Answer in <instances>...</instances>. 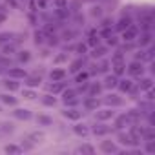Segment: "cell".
I'll return each instance as SVG.
<instances>
[{
  "label": "cell",
  "instance_id": "cell-37",
  "mask_svg": "<svg viewBox=\"0 0 155 155\" xmlns=\"http://www.w3.org/2000/svg\"><path fill=\"white\" fill-rule=\"evenodd\" d=\"M0 130H2L4 135H9V133L15 131V126H13V122H2L0 124Z\"/></svg>",
  "mask_w": 155,
  "mask_h": 155
},
{
  "label": "cell",
  "instance_id": "cell-55",
  "mask_svg": "<svg viewBox=\"0 0 155 155\" xmlns=\"http://www.w3.org/2000/svg\"><path fill=\"white\" fill-rule=\"evenodd\" d=\"M66 58H68V55H66V53H64V55H58V57H57V58H55V62H57V64H60V62H64V60H66Z\"/></svg>",
  "mask_w": 155,
  "mask_h": 155
},
{
  "label": "cell",
  "instance_id": "cell-5",
  "mask_svg": "<svg viewBox=\"0 0 155 155\" xmlns=\"http://www.w3.org/2000/svg\"><path fill=\"white\" fill-rule=\"evenodd\" d=\"M137 37H139V28L133 26V24L122 31V40H124V42H133Z\"/></svg>",
  "mask_w": 155,
  "mask_h": 155
},
{
  "label": "cell",
  "instance_id": "cell-28",
  "mask_svg": "<svg viewBox=\"0 0 155 155\" xmlns=\"http://www.w3.org/2000/svg\"><path fill=\"white\" fill-rule=\"evenodd\" d=\"M84 64H86V60H84L82 57H81V58H77V60H73V62H71V66H69V71H71V73H77V71H81Z\"/></svg>",
  "mask_w": 155,
  "mask_h": 155
},
{
  "label": "cell",
  "instance_id": "cell-15",
  "mask_svg": "<svg viewBox=\"0 0 155 155\" xmlns=\"http://www.w3.org/2000/svg\"><path fill=\"white\" fill-rule=\"evenodd\" d=\"M66 75H68V71H66V69L57 68V69H53V71L49 73V79H51V82H60V81H64V79H66Z\"/></svg>",
  "mask_w": 155,
  "mask_h": 155
},
{
  "label": "cell",
  "instance_id": "cell-39",
  "mask_svg": "<svg viewBox=\"0 0 155 155\" xmlns=\"http://www.w3.org/2000/svg\"><path fill=\"white\" fill-rule=\"evenodd\" d=\"M35 146H37V144H33V142H31V140H29L28 137H26V139H24V140L20 142V148H22V151H31V150H33Z\"/></svg>",
  "mask_w": 155,
  "mask_h": 155
},
{
  "label": "cell",
  "instance_id": "cell-17",
  "mask_svg": "<svg viewBox=\"0 0 155 155\" xmlns=\"http://www.w3.org/2000/svg\"><path fill=\"white\" fill-rule=\"evenodd\" d=\"M17 49H18V42H15V40L2 44V55H8V57H9V55L17 53Z\"/></svg>",
  "mask_w": 155,
  "mask_h": 155
},
{
  "label": "cell",
  "instance_id": "cell-7",
  "mask_svg": "<svg viewBox=\"0 0 155 155\" xmlns=\"http://www.w3.org/2000/svg\"><path fill=\"white\" fill-rule=\"evenodd\" d=\"M95 117H97V120H102V122H106V120H111V119L115 117V111H113V108L95 110Z\"/></svg>",
  "mask_w": 155,
  "mask_h": 155
},
{
  "label": "cell",
  "instance_id": "cell-27",
  "mask_svg": "<svg viewBox=\"0 0 155 155\" xmlns=\"http://www.w3.org/2000/svg\"><path fill=\"white\" fill-rule=\"evenodd\" d=\"M4 153L18 155V153H22V148H20V144H6V146H4Z\"/></svg>",
  "mask_w": 155,
  "mask_h": 155
},
{
  "label": "cell",
  "instance_id": "cell-18",
  "mask_svg": "<svg viewBox=\"0 0 155 155\" xmlns=\"http://www.w3.org/2000/svg\"><path fill=\"white\" fill-rule=\"evenodd\" d=\"M131 24H133L131 17H130V15H124V17L115 24V29H117V31H124V29H126V28H130Z\"/></svg>",
  "mask_w": 155,
  "mask_h": 155
},
{
  "label": "cell",
  "instance_id": "cell-6",
  "mask_svg": "<svg viewBox=\"0 0 155 155\" xmlns=\"http://www.w3.org/2000/svg\"><path fill=\"white\" fill-rule=\"evenodd\" d=\"M128 73H130L131 77H142V73H144V64H142L140 60H133V62L128 66Z\"/></svg>",
  "mask_w": 155,
  "mask_h": 155
},
{
  "label": "cell",
  "instance_id": "cell-58",
  "mask_svg": "<svg viewBox=\"0 0 155 155\" xmlns=\"http://www.w3.org/2000/svg\"><path fill=\"white\" fill-rule=\"evenodd\" d=\"M2 137H6V135H4V133H2V130H0V139H2Z\"/></svg>",
  "mask_w": 155,
  "mask_h": 155
},
{
  "label": "cell",
  "instance_id": "cell-30",
  "mask_svg": "<svg viewBox=\"0 0 155 155\" xmlns=\"http://www.w3.org/2000/svg\"><path fill=\"white\" fill-rule=\"evenodd\" d=\"M28 139H29L33 144H40V142L44 140V133H42V131H31V133H28Z\"/></svg>",
  "mask_w": 155,
  "mask_h": 155
},
{
  "label": "cell",
  "instance_id": "cell-32",
  "mask_svg": "<svg viewBox=\"0 0 155 155\" xmlns=\"http://www.w3.org/2000/svg\"><path fill=\"white\" fill-rule=\"evenodd\" d=\"M33 38H35V44L38 46V44H44L46 42V38H48V35L42 31V29H37L35 33H33Z\"/></svg>",
  "mask_w": 155,
  "mask_h": 155
},
{
  "label": "cell",
  "instance_id": "cell-16",
  "mask_svg": "<svg viewBox=\"0 0 155 155\" xmlns=\"http://www.w3.org/2000/svg\"><path fill=\"white\" fill-rule=\"evenodd\" d=\"M117 82H119V77L117 75H106L104 77V82H102V88L113 90V88H117Z\"/></svg>",
  "mask_w": 155,
  "mask_h": 155
},
{
  "label": "cell",
  "instance_id": "cell-21",
  "mask_svg": "<svg viewBox=\"0 0 155 155\" xmlns=\"http://www.w3.org/2000/svg\"><path fill=\"white\" fill-rule=\"evenodd\" d=\"M73 133H75V135H79V137H86V135L90 133V128H88L86 124L77 122V124L73 126Z\"/></svg>",
  "mask_w": 155,
  "mask_h": 155
},
{
  "label": "cell",
  "instance_id": "cell-54",
  "mask_svg": "<svg viewBox=\"0 0 155 155\" xmlns=\"http://www.w3.org/2000/svg\"><path fill=\"white\" fill-rule=\"evenodd\" d=\"M55 4H57V9H60V8L68 6V0H55Z\"/></svg>",
  "mask_w": 155,
  "mask_h": 155
},
{
  "label": "cell",
  "instance_id": "cell-60",
  "mask_svg": "<svg viewBox=\"0 0 155 155\" xmlns=\"http://www.w3.org/2000/svg\"><path fill=\"white\" fill-rule=\"evenodd\" d=\"M0 111H2V106H0Z\"/></svg>",
  "mask_w": 155,
  "mask_h": 155
},
{
  "label": "cell",
  "instance_id": "cell-31",
  "mask_svg": "<svg viewBox=\"0 0 155 155\" xmlns=\"http://www.w3.org/2000/svg\"><path fill=\"white\" fill-rule=\"evenodd\" d=\"M101 91H102V84L93 82V84H90V86H88V91H86V93H88V95H91V97H97Z\"/></svg>",
  "mask_w": 155,
  "mask_h": 155
},
{
  "label": "cell",
  "instance_id": "cell-10",
  "mask_svg": "<svg viewBox=\"0 0 155 155\" xmlns=\"http://www.w3.org/2000/svg\"><path fill=\"white\" fill-rule=\"evenodd\" d=\"M82 106H84V110H88V111H95V110L101 106V101H99L97 97H91V95H88V97L82 101Z\"/></svg>",
  "mask_w": 155,
  "mask_h": 155
},
{
  "label": "cell",
  "instance_id": "cell-22",
  "mask_svg": "<svg viewBox=\"0 0 155 155\" xmlns=\"http://www.w3.org/2000/svg\"><path fill=\"white\" fill-rule=\"evenodd\" d=\"M131 86H133V81H130V79H120V81L117 82V88H119L122 93H128V91L131 90Z\"/></svg>",
  "mask_w": 155,
  "mask_h": 155
},
{
  "label": "cell",
  "instance_id": "cell-59",
  "mask_svg": "<svg viewBox=\"0 0 155 155\" xmlns=\"http://www.w3.org/2000/svg\"><path fill=\"white\" fill-rule=\"evenodd\" d=\"M4 69H6V68H2V66H0V73H2V71H4Z\"/></svg>",
  "mask_w": 155,
  "mask_h": 155
},
{
  "label": "cell",
  "instance_id": "cell-49",
  "mask_svg": "<svg viewBox=\"0 0 155 155\" xmlns=\"http://www.w3.org/2000/svg\"><path fill=\"white\" fill-rule=\"evenodd\" d=\"M77 53H81V55H84L86 51H88V44H77L75 48H73Z\"/></svg>",
  "mask_w": 155,
  "mask_h": 155
},
{
  "label": "cell",
  "instance_id": "cell-35",
  "mask_svg": "<svg viewBox=\"0 0 155 155\" xmlns=\"http://www.w3.org/2000/svg\"><path fill=\"white\" fill-rule=\"evenodd\" d=\"M77 153H88V155H93L95 153V148L91 146V144H82V146H79L75 150Z\"/></svg>",
  "mask_w": 155,
  "mask_h": 155
},
{
  "label": "cell",
  "instance_id": "cell-44",
  "mask_svg": "<svg viewBox=\"0 0 155 155\" xmlns=\"http://www.w3.org/2000/svg\"><path fill=\"white\" fill-rule=\"evenodd\" d=\"M102 6H95V8H91V17L93 18H101L102 17Z\"/></svg>",
  "mask_w": 155,
  "mask_h": 155
},
{
  "label": "cell",
  "instance_id": "cell-1",
  "mask_svg": "<svg viewBox=\"0 0 155 155\" xmlns=\"http://www.w3.org/2000/svg\"><path fill=\"white\" fill-rule=\"evenodd\" d=\"M117 140L122 144V146H130V148H133V146H139L140 144V140L137 139V137H133L130 131H122V130H119L117 131Z\"/></svg>",
  "mask_w": 155,
  "mask_h": 155
},
{
  "label": "cell",
  "instance_id": "cell-50",
  "mask_svg": "<svg viewBox=\"0 0 155 155\" xmlns=\"http://www.w3.org/2000/svg\"><path fill=\"white\" fill-rule=\"evenodd\" d=\"M73 37H77L75 31H64L62 33V40H73Z\"/></svg>",
  "mask_w": 155,
  "mask_h": 155
},
{
  "label": "cell",
  "instance_id": "cell-42",
  "mask_svg": "<svg viewBox=\"0 0 155 155\" xmlns=\"http://www.w3.org/2000/svg\"><path fill=\"white\" fill-rule=\"evenodd\" d=\"M88 79H90V73H88V71H82V73H79V75L75 77V82L81 84V82H86Z\"/></svg>",
  "mask_w": 155,
  "mask_h": 155
},
{
  "label": "cell",
  "instance_id": "cell-47",
  "mask_svg": "<svg viewBox=\"0 0 155 155\" xmlns=\"http://www.w3.org/2000/svg\"><path fill=\"white\" fill-rule=\"evenodd\" d=\"M113 35V28L110 26V28H102V31L99 33V37H104V38H108V37H111Z\"/></svg>",
  "mask_w": 155,
  "mask_h": 155
},
{
  "label": "cell",
  "instance_id": "cell-45",
  "mask_svg": "<svg viewBox=\"0 0 155 155\" xmlns=\"http://www.w3.org/2000/svg\"><path fill=\"white\" fill-rule=\"evenodd\" d=\"M99 44H101L99 35H91V37H90V40H88V46H90V48H95V46H99Z\"/></svg>",
  "mask_w": 155,
  "mask_h": 155
},
{
  "label": "cell",
  "instance_id": "cell-24",
  "mask_svg": "<svg viewBox=\"0 0 155 155\" xmlns=\"http://www.w3.org/2000/svg\"><path fill=\"white\" fill-rule=\"evenodd\" d=\"M139 79H140V81H139L137 86L140 88V91H146V90H150V88L153 86V81L150 79V77H139Z\"/></svg>",
  "mask_w": 155,
  "mask_h": 155
},
{
  "label": "cell",
  "instance_id": "cell-33",
  "mask_svg": "<svg viewBox=\"0 0 155 155\" xmlns=\"http://www.w3.org/2000/svg\"><path fill=\"white\" fill-rule=\"evenodd\" d=\"M37 122L38 126H51L53 124V117H48V115H37Z\"/></svg>",
  "mask_w": 155,
  "mask_h": 155
},
{
  "label": "cell",
  "instance_id": "cell-46",
  "mask_svg": "<svg viewBox=\"0 0 155 155\" xmlns=\"http://www.w3.org/2000/svg\"><path fill=\"white\" fill-rule=\"evenodd\" d=\"M144 142H146V146H144L146 153H155V140H144Z\"/></svg>",
  "mask_w": 155,
  "mask_h": 155
},
{
  "label": "cell",
  "instance_id": "cell-4",
  "mask_svg": "<svg viewBox=\"0 0 155 155\" xmlns=\"http://www.w3.org/2000/svg\"><path fill=\"white\" fill-rule=\"evenodd\" d=\"M24 84L28 86V88H38L40 84H42V75L40 73H33V75H28L26 79H24Z\"/></svg>",
  "mask_w": 155,
  "mask_h": 155
},
{
  "label": "cell",
  "instance_id": "cell-12",
  "mask_svg": "<svg viewBox=\"0 0 155 155\" xmlns=\"http://www.w3.org/2000/svg\"><path fill=\"white\" fill-rule=\"evenodd\" d=\"M62 115H64L66 119H69V120H79V119L82 117V111H79L75 106H69L68 110H64V111H62Z\"/></svg>",
  "mask_w": 155,
  "mask_h": 155
},
{
  "label": "cell",
  "instance_id": "cell-2",
  "mask_svg": "<svg viewBox=\"0 0 155 155\" xmlns=\"http://www.w3.org/2000/svg\"><path fill=\"white\" fill-rule=\"evenodd\" d=\"M79 95H77V91L75 90H62V99H64V102H66V106H77L79 104V99H77Z\"/></svg>",
  "mask_w": 155,
  "mask_h": 155
},
{
  "label": "cell",
  "instance_id": "cell-14",
  "mask_svg": "<svg viewBox=\"0 0 155 155\" xmlns=\"http://www.w3.org/2000/svg\"><path fill=\"white\" fill-rule=\"evenodd\" d=\"M101 151L102 153H117L119 148H117V144L113 140H102L101 142Z\"/></svg>",
  "mask_w": 155,
  "mask_h": 155
},
{
  "label": "cell",
  "instance_id": "cell-26",
  "mask_svg": "<svg viewBox=\"0 0 155 155\" xmlns=\"http://www.w3.org/2000/svg\"><path fill=\"white\" fill-rule=\"evenodd\" d=\"M111 68H113V75L120 77L126 71V62H111Z\"/></svg>",
  "mask_w": 155,
  "mask_h": 155
},
{
  "label": "cell",
  "instance_id": "cell-23",
  "mask_svg": "<svg viewBox=\"0 0 155 155\" xmlns=\"http://www.w3.org/2000/svg\"><path fill=\"white\" fill-rule=\"evenodd\" d=\"M0 102H4V104H8V106H17V99L11 95V91L9 93H0Z\"/></svg>",
  "mask_w": 155,
  "mask_h": 155
},
{
  "label": "cell",
  "instance_id": "cell-57",
  "mask_svg": "<svg viewBox=\"0 0 155 155\" xmlns=\"http://www.w3.org/2000/svg\"><path fill=\"white\" fill-rule=\"evenodd\" d=\"M81 2H95V0H81Z\"/></svg>",
  "mask_w": 155,
  "mask_h": 155
},
{
  "label": "cell",
  "instance_id": "cell-53",
  "mask_svg": "<svg viewBox=\"0 0 155 155\" xmlns=\"http://www.w3.org/2000/svg\"><path fill=\"white\" fill-rule=\"evenodd\" d=\"M106 40H108V46H117V44H119V40H117V37H113V35H111V37H108Z\"/></svg>",
  "mask_w": 155,
  "mask_h": 155
},
{
  "label": "cell",
  "instance_id": "cell-40",
  "mask_svg": "<svg viewBox=\"0 0 155 155\" xmlns=\"http://www.w3.org/2000/svg\"><path fill=\"white\" fill-rule=\"evenodd\" d=\"M22 97L28 99V101H33V99L37 97V93L33 91V88H28V86H26V90H22Z\"/></svg>",
  "mask_w": 155,
  "mask_h": 155
},
{
  "label": "cell",
  "instance_id": "cell-52",
  "mask_svg": "<svg viewBox=\"0 0 155 155\" xmlns=\"http://www.w3.org/2000/svg\"><path fill=\"white\" fill-rule=\"evenodd\" d=\"M101 26H102V28H110V26H113V20H111V18H102V20H101Z\"/></svg>",
  "mask_w": 155,
  "mask_h": 155
},
{
  "label": "cell",
  "instance_id": "cell-25",
  "mask_svg": "<svg viewBox=\"0 0 155 155\" xmlns=\"http://www.w3.org/2000/svg\"><path fill=\"white\" fill-rule=\"evenodd\" d=\"M104 102L110 104L111 108H113V106H122V104H124V101H122L119 95H108V97L104 99Z\"/></svg>",
  "mask_w": 155,
  "mask_h": 155
},
{
  "label": "cell",
  "instance_id": "cell-56",
  "mask_svg": "<svg viewBox=\"0 0 155 155\" xmlns=\"http://www.w3.org/2000/svg\"><path fill=\"white\" fill-rule=\"evenodd\" d=\"M8 20V15L4 13V11H0V24H2V22H6Z\"/></svg>",
  "mask_w": 155,
  "mask_h": 155
},
{
  "label": "cell",
  "instance_id": "cell-8",
  "mask_svg": "<svg viewBox=\"0 0 155 155\" xmlns=\"http://www.w3.org/2000/svg\"><path fill=\"white\" fill-rule=\"evenodd\" d=\"M131 122H130V119L126 117V113H122V115H115L113 117V128L119 131V130H124L126 126H130Z\"/></svg>",
  "mask_w": 155,
  "mask_h": 155
},
{
  "label": "cell",
  "instance_id": "cell-19",
  "mask_svg": "<svg viewBox=\"0 0 155 155\" xmlns=\"http://www.w3.org/2000/svg\"><path fill=\"white\" fill-rule=\"evenodd\" d=\"M142 115H144V113H142L140 110H128V111H126V117L130 119V122H131V124H137V122H140Z\"/></svg>",
  "mask_w": 155,
  "mask_h": 155
},
{
  "label": "cell",
  "instance_id": "cell-43",
  "mask_svg": "<svg viewBox=\"0 0 155 155\" xmlns=\"http://www.w3.org/2000/svg\"><path fill=\"white\" fill-rule=\"evenodd\" d=\"M111 62H124V51L122 49H117L111 57Z\"/></svg>",
  "mask_w": 155,
  "mask_h": 155
},
{
  "label": "cell",
  "instance_id": "cell-41",
  "mask_svg": "<svg viewBox=\"0 0 155 155\" xmlns=\"http://www.w3.org/2000/svg\"><path fill=\"white\" fill-rule=\"evenodd\" d=\"M15 35L17 33H0V44H6V42L15 40Z\"/></svg>",
  "mask_w": 155,
  "mask_h": 155
},
{
  "label": "cell",
  "instance_id": "cell-9",
  "mask_svg": "<svg viewBox=\"0 0 155 155\" xmlns=\"http://www.w3.org/2000/svg\"><path fill=\"white\" fill-rule=\"evenodd\" d=\"M8 77L9 79H15V81H24L26 77H28V71L24 69V68H9L8 69Z\"/></svg>",
  "mask_w": 155,
  "mask_h": 155
},
{
  "label": "cell",
  "instance_id": "cell-20",
  "mask_svg": "<svg viewBox=\"0 0 155 155\" xmlns=\"http://www.w3.org/2000/svg\"><path fill=\"white\" fill-rule=\"evenodd\" d=\"M2 88H4L6 91H17L20 86H18V82H17L15 79H4V81H2Z\"/></svg>",
  "mask_w": 155,
  "mask_h": 155
},
{
  "label": "cell",
  "instance_id": "cell-29",
  "mask_svg": "<svg viewBox=\"0 0 155 155\" xmlns=\"http://www.w3.org/2000/svg\"><path fill=\"white\" fill-rule=\"evenodd\" d=\"M106 53H108V48H104V46H101V44H99V46H95V48H93L91 57H93V58H102Z\"/></svg>",
  "mask_w": 155,
  "mask_h": 155
},
{
  "label": "cell",
  "instance_id": "cell-36",
  "mask_svg": "<svg viewBox=\"0 0 155 155\" xmlns=\"http://www.w3.org/2000/svg\"><path fill=\"white\" fill-rule=\"evenodd\" d=\"M42 104H44V106H55V104H57V99H55V95H51V93H48V95H42Z\"/></svg>",
  "mask_w": 155,
  "mask_h": 155
},
{
  "label": "cell",
  "instance_id": "cell-3",
  "mask_svg": "<svg viewBox=\"0 0 155 155\" xmlns=\"http://www.w3.org/2000/svg\"><path fill=\"white\" fill-rule=\"evenodd\" d=\"M93 135H99V137H104V135H108L110 131H111V128L108 126V124H104L102 120H99L97 124H93L91 126V130H90Z\"/></svg>",
  "mask_w": 155,
  "mask_h": 155
},
{
  "label": "cell",
  "instance_id": "cell-11",
  "mask_svg": "<svg viewBox=\"0 0 155 155\" xmlns=\"http://www.w3.org/2000/svg\"><path fill=\"white\" fill-rule=\"evenodd\" d=\"M135 40L139 42V46H140V48H148V46L153 42V35H151V31H142V33H140V37H137Z\"/></svg>",
  "mask_w": 155,
  "mask_h": 155
},
{
  "label": "cell",
  "instance_id": "cell-51",
  "mask_svg": "<svg viewBox=\"0 0 155 155\" xmlns=\"http://www.w3.org/2000/svg\"><path fill=\"white\" fill-rule=\"evenodd\" d=\"M6 2H8V4H9L11 8H15V9H20V8H22L18 0H6Z\"/></svg>",
  "mask_w": 155,
  "mask_h": 155
},
{
  "label": "cell",
  "instance_id": "cell-34",
  "mask_svg": "<svg viewBox=\"0 0 155 155\" xmlns=\"http://www.w3.org/2000/svg\"><path fill=\"white\" fill-rule=\"evenodd\" d=\"M64 88H66V86H64V81H60V82H53V84L49 86V91H51L53 95H58V93H62Z\"/></svg>",
  "mask_w": 155,
  "mask_h": 155
},
{
  "label": "cell",
  "instance_id": "cell-13",
  "mask_svg": "<svg viewBox=\"0 0 155 155\" xmlns=\"http://www.w3.org/2000/svg\"><path fill=\"white\" fill-rule=\"evenodd\" d=\"M13 117L18 119V120H29V119L33 117V113H31L29 110H26V108H17V110L13 111Z\"/></svg>",
  "mask_w": 155,
  "mask_h": 155
},
{
  "label": "cell",
  "instance_id": "cell-48",
  "mask_svg": "<svg viewBox=\"0 0 155 155\" xmlns=\"http://www.w3.org/2000/svg\"><path fill=\"white\" fill-rule=\"evenodd\" d=\"M108 69H110V62H108V60H102L101 66H99V69H95V71H97V73H104V71H108Z\"/></svg>",
  "mask_w": 155,
  "mask_h": 155
},
{
  "label": "cell",
  "instance_id": "cell-38",
  "mask_svg": "<svg viewBox=\"0 0 155 155\" xmlns=\"http://www.w3.org/2000/svg\"><path fill=\"white\" fill-rule=\"evenodd\" d=\"M31 60V51H28V49H22V51H18V62H29Z\"/></svg>",
  "mask_w": 155,
  "mask_h": 155
}]
</instances>
